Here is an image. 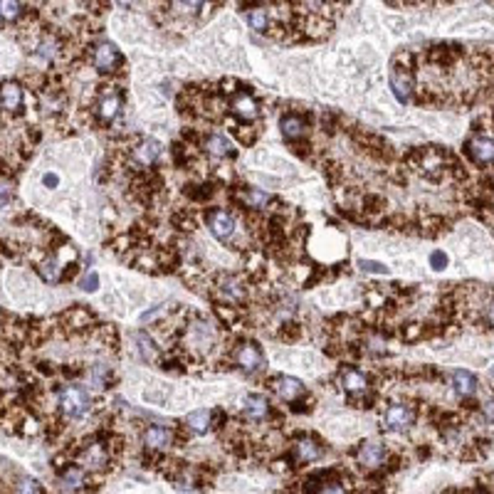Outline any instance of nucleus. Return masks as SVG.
Here are the masks:
<instances>
[{"instance_id":"72a5a7b5","label":"nucleus","mask_w":494,"mask_h":494,"mask_svg":"<svg viewBox=\"0 0 494 494\" xmlns=\"http://www.w3.org/2000/svg\"><path fill=\"white\" fill-rule=\"evenodd\" d=\"M430 267L433 270H445L447 267V255L442 250H435V253L430 255Z\"/></svg>"},{"instance_id":"7ed1b4c3","label":"nucleus","mask_w":494,"mask_h":494,"mask_svg":"<svg viewBox=\"0 0 494 494\" xmlns=\"http://www.w3.org/2000/svg\"><path fill=\"white\" fill-rule=\"evenodd\" d=\"M164 159V146L156 139H136L129 146V151L121 156V164L129 166L131 173L153 171Z\"/></svg>"},{"instance_id":"dca6fc26","label":"nucleus","mask_w":494,"mask_h":494,"mask_svg":"<svg viewBox=\"0 0 494 494\" xmlns=\"http://www.w3.org/2000/svg\"><path fill=\"white\" fill-rule=\"evenodd\" d=\"M242 420H247V423H267V420L275 415V411H272V403L267 395L262 393H250L245 400H242Z\"/></svg>"},{"instance_id":"7c9ffc66","label":"nucleus","mask_w":494,"mask_h":494,"mask_svg":"<svg viewBox=\"0 0 494 494\" xmlns=\"http://www.w3.org/2000/svg\"><path fill=\"white\" fill-rule=\"evenodd\" d=\"M79 287H82L84 292H97V289H99V275H97L95 270L87 272V275L82 277V282H79Z\"/></svg>"},{"instance_id":"aec40b11","label":"nucleus","mask_w":494,"mask_h":494,"mask_svg":"<svg viewBox=\"0 0 494 494\" xmlns=\"http://www.w3.org/2000/svg\"><path fill=\"white\" fill-rule=\"evenodd\" d=\"M242 15H245L247 25L257 32H265L270 35V28H272V10H270V3H250V6H242Z\"/></svg>"},{"instance_id":"e433bc0d","label":"nucleus","mask_w":494,"mask_h":494,"mask_svg":"<svg viewBox=\"0 0 494 494\" xmlns=\"http://www.w3.org/2000/svg\"><path fill=\"white\" fill-rule=\"evenodd\" d=\"M482 415H484V420H487V423L494 425V400L484 403V406H482Z\"/></svg>"},{"instance_id":"1a4fd4ad","label":"nucleus","mask_w":494,"mask_h":494,"mask_svg":"<svg viewBox=\"0 0 494 494\" xmlns=\"http://www.w3.org/2000/svg\"><path fill=\"white\" fill-rule=\"evenodd\" d=\"M353 457H356V462H359L361 467H366L368 472L386 470V462L391 460V450L378 440H366L356 447Z\"/></svg>"},{"instance_id":"2f4dec72","label":"nucleus","mask_w":494,"mask_h":494,"mask_svg":"<svg viewBox=\"0 0 494 494\" xmlns=\"http://www.w3.org/2000/svg\"><path fill=\"white\" fill-rule=\"evenodd\" d=\"M15 200V193H12V186L10 183H6V181H0V210L3 208H8Z\"/></svg>"},{"instance_id":"9b49d317","label":"nucleus","mask_w":494,"mask_h":494,"mask_svg":"<svg viewBox=\"0 0 494 494\" xmlns=\"http://www.w3.org/2000/svg\"><path fill=\"white\" fill-rule=\"evenodd\" d=\"M176 442H183V437L178 435V430L166 428V425H146L141 430V445L148 453H164Z\"/></svg>"},{"instance_id":"a878e982","label":"nucleus","mask_w":494,"mask_h":494,"mask_svg":"<svg viewBox=\"0 0 494 494\" xmlns=\"http://www.w3.org/2000/svg\"><path fill=\"white\" fill-rule=\"evenodd\" d=\"M12 494H48V492H45V487L40 484V480H35V477H30V475H23L15 480V484H12Z\"/></svg>"},{"instance_id":"4c0bfd02","label":"nucleus","mask_w":494,"mask_h":494,"mask_svg":"<svg viewBox=\"0 0 494 494\" xmlns=\"http://www.w3.org/2000/svg\"><path fill=\"white\" fill-rule=\"evenodd\" d=\"M42 183H45L48 188H57V183H59L57 173H45V178H42Z\"/></svg>"},{"instance_id":"c756f323","label":"nucleus","mask_w":494,"mask_h":494,"mask_svg":"<svg viewBox=\"0 0 494 494\" xmlns=\"http://www.w3.org/2000/svg\"><path fill=\"white\" fill-rule=\"evenodd\" d=\"M359 267L364 272H370V275H388V267L383 262H376V259H359Z\"/></svg>"},{"instance_id":"ea45409f","label":"nucleus","mask_w":494,"mask_h":494,"mask_svg":"<svg viewBox=\"0 0 494 494\" xmlns=\"http://www.w3.org/2000/svg\"><path fill=\"white\" fill-rule=\"evenodd\" d=\"M492 376H494V368H492Z\"/></svg>"},{"instance_id":"0eeeda50","label":"nucleus","mask_w":494,"mask_h":494,"mask_svg":"<svg viewBox=\"0 0 494 494\" xmlns=\"http://www.w3.org/2000/svg\"><path fill=\"white\" fill-rule=\"evenodd\" d=\"M228 109H230V117L233 119H240L242 124L247 126H253L259 117H262V109H259V101L253 97L250 87H242L240 92L228 99Z\"/></svg>"},{"instance_id":"cd10ccee","label":"nucleus","mask_w":494,"mask_h":494,"mask_svg":"<svg viewBox=\"0 0 494 494\" xmlns=\"http://www.w3.org/2000/svg\"><path fill=\"white\" fill-rule=\"evenodd\" d=\"M186 195L195 203H206L213 195V183H190V186H186Z\"/></svg>"},{"instance_id":"2eb2a0df","label":"nucleus","mask_w":494,"mask_h":494,"mask_svg":"<svg viewBox=\"0 0 494 494\" xmlns=\"http://www.w3.org/2000/svg\"><path fill=\"white\" fill-rule=\"evenodd\" d=\"M267 386H270V391L277 395L279 400H284V403H297V400H302L306 393V388L302 386L299 378L295 376H284V373H279V376H272L270 381H267Z\"/></svg>"},{"instance_id":"f8f14e48","label":"nucleus","mask_w":494,"mask_h":494,"mask_svg":"<svg viewBox=\"0 0 494 494\" xmlns=\"http://www.w3.org/2000/svg\"><path fill=\"white\" fill-rule=\"evenodd\" d=\"M228 359H233V364L237 368L247 370V373H255V370L265 368V353L255 342H240L233 351H230Z\"/></svg>"},{"instance_id":"ddd939ff","label":"nucleus","mask_w":494,"mask_h":494,"mask_svg":"<svg viewBox=\"0 0 494 494\" xmlns=\"http://www.w3.org/2000/svg\"><path fill=\"white\" fill-rule=\"evenodd\" d=\"M57 322H59V329L65 331V334H79V331H89L99 326V324H95L97 314L89 312L87 306H75L70 312L59 314Z\"/></svg>"},{"instance_id":"4be33fe9","label":"nucleus","mask_w":494,"mask_h":494,"mask_svg":"<svg viewBox=\"0 0 494 494\" xmlns=\"http://www.w3.org/2000/svg\"><path fill=\"white\" fill-rule=\"evenodd\" d=\"M183 423H186L183 428L188 430V433H193V435H206L208 430H213V413H210V411L188 413Z\"/></svg>"},{"instance_id":"4468645a","label":"nucleus","mask_w":494,"mask_h":494,"mask_svg":"<svg viewBox=\"0 0 494 494\" xmlns=\"http://www.w3.org/2000/svg\"><path fill=\"white\" fill-rule=\"evenodd\" d=\"M339 386L346 391L351 403L353 400H359L361 395L370 393V378L366 376L364 370L353 368V366H344V368L339 370Z\"/></svg>"},{"instance_id":"c9c22d12","label":"nucleus","mask_w":494,"mask_h":494,"mask_svg":"<svg viewBox=\"0 0 494 494\" xmlns=\"http://www.w3.org/2000/svg\"><path fill=\"white\" fill-rule=\"evenodd\" d=\"M482 322L487 324L489 329H494V299H489L482 309Z\"/></svg>"},{"instance_id":"6ab92c4d","label":"nucleus","mask_w":494,"mask_h":494,"mask_svg":"<svg viewBox=\"0 0 494 494\" xmlns=\"http://www.w3.org/2000/svg\"><path fill=\"white\" fill-rule=\"evenodd\" d=\"M200 148H203V153H206L208 159H213V161L235 159V148H233V141H230L225 134H218V131H213V134L203 136Z\"/></svg>"},{"instance_id":"393cba45","label":"nucleus","mask_w":494,"mask_h":494,"mask_svg":"<svg viewBox=\"0 0 494 494\" xmlns=\"http://www.w3.org/2000/svg\"><path fill=\"white\" fill-rule=\"evenodd\" d=\"M136 344H139V356H141L144 361H156L159 359V346H156V342H153V336H148L146 331H139L136 334Z\"/></svg>"},{"instance_id":"39448f33","label":"nucleus","mask_w":494,"mask_h":494,"mask_svg":"<svg viewBox=\"0 0 494 494\" xmlns=\"http://www.w3.org/2000/svg\"><path fill=\"white\" fill-rule=\"evenodd\" d=\"M324 455V442L319 440L317 435H297L295 440L289 442V450H287V467H306L322 460Z\"/></svg>"},{"instance_id":"5701e85b","label":"nucleus","mask_w":494,"mask_h":494,"mask_svg":"<svg viewBox=\"0 0 494 494\" xmlns=\"http://www.w3.org/2000/svg\"><path fill=\"white\" fill-rule=\"evenodd\" d=\"M453 388H455V393L462 395V398L475 395V391H477L475 373H470V370H455L453 373Z\"/></svg>"},{"instance_id":"412c9836","label":"nucleus","mask_w":494,"mask_h":494,"mask_svg":"<svg viewBox=\"0 0 494 494\" xmlns=\"http://www.w3.org/2000/svg\"><path fill=\"white\" fill-rule=\"evenodd\" d=\"M465 151L475 164L487 166L494 161V139H489V136H472V139H467Z\"/></svg>"},{"instance_id":"f704fd0d","label":"nucleus","mask_w":494,"mask_h":494,"mask_svg":"<svg viewBox=\"0 0 494 494\" xmlns=\"http://www.w3.org/2000/svg\"><path fill=\"white\" fill-rule=\"evenodd\" d=\"M319 494H348V489L344 487L342 480H336V482H329V484H326V487H324Z\"/></svg>"},{"instance_id":"b1692460","label":"nucleus","mask_w":494,"mask_h":494,"mask_svg":"<svg viewBox=\"0 0 494 494\" xmlns=\"http://www.w3.org/2000/svg\"><path fill=\"white\" fill-rule=\"evenodd\" d=\"M28 12H30V6L15 3V0H0V20H6V23H18V20H25Z\"/></svg>"},{"instance_id":"f257e3e1","label":"nucleus","mask_w":494,"mask_h":494,"mask_svg":"<svg viewBox=\"0 0 494 494\" xmlns=\"http://www.w3.org/2000/svg\"><path fill=\"white\" fill-rule=\"evenodd\" d=\"M215 304L223 306H235V309H242V306L250 302V284H247L245 277L240 275H230V272H218L208 279V292Z\"/></svg>"},{"instance_id":"f03ea898","label":"nucleus","mask_w":494,"mask_h":494,"mask_svg":"<svg viewBox=\"0 0 494 494\" xmlns=\"http://www.w3.org/2000/svg\"><path fill=\"white\" fill-rule=\"evenodd\" d=\"M55 398H57V413L59 418L65 420H82L92 413V395L84 386L70 381L62 383L57 391H55Z\"/></svg>"},{"instance_id":"473e14b6","label":"nucleus","mask_w":494,"mask_h":494,"mask_svg":"<svg viewBox=\"0 0 494 494\" xmlns=\"http://www.w3.org/2000/svg\"><path fill=\"white\" fill-rule=\"evenodd\" d=\"M420 336H423V326H420V324H408L406 329H403V339H406V342H415Z\"/></svg>"},{"instance_id":"6e6552de","label":"nucleus","mask_w":494,"mask_h":494,"mask_svg":"<svg viewBox=\"0 0 494 494\" xmlns=\"http://www.w3.org/2000/svg\"><path fill=\"white\" fill-rule=\"evenodd\" d=\"M415 418H418V411L413 403H393L383 411L381 423L383 430H388V433H406L411 425H415Z\"/></svg>"},{"instance_id":"58836bf2","label":"nucleus","mask_w":494,"mask_h":494,"mask_svg":"<svg viewBox=\"0 0 494 494\" xmlns=\"http://www.w3.org/2000/svg\"><path fill=\"white\" fill-rule=\"evenodd\" d=\"M3 465H8V462H6V460H3V457H0V467H3Z\"/></svg>"},{"instance_id":"f3484780","label":"nucleus","mask_w":494,"mask_h":494,"mask_svg":"<svg viewBox=\"0 0 494 494\" xmlns=\"http://www.w3.org/2000/svg\"><path fill=\"white\" fill-rule=\"evenodd\" d=\"M25 109V89L18 82L0 84V114L6 117H18Z\"/></svg>"},{"instance_id":"9d476101","label":"nucleus","mask_w":494,"mask_h":494,"mask_svg":"<svg viewBox=\"0 0 494 494\" xmlns=\"http://www.w3.org/2000/svg\"><path fill=\"white\" fill-rule=\"evenodd\" d=\"M89 57H92V67H95L99 75H117L124 67V57L114 42H99V45H95Z\"/></svg>"},{"instance_id":"bb28decb","label":"nucleus","mask_w":494,"mask_h":494,"mask_svg":"<svg viewBox=\"0 0 494 494\" xmlns=\"http://www.w3.org/2000/svg\"><path fill=\"white\" fill-rule=\"evenodd\" d=\"M87 378H89V383H92L95 388H106V386H109V381H112V368H109V366H104V364L89 366Z\"/></svg>"},{"instance_id":"423d86ee","label":"nucleus","mask_w":494,"mask_h":494,"mask_svg":"<svg viewBox=\"0 0 494 494\" xmlns=\"http://www.w3.org/2000/svg\"><path fill=\"white\" fill-rule=\"evenodd\" d=\"M206 223L208 230L213 233V237H218L220 242H233L240 233V225H237L235 213L225 210V208H213L206 213Z\"/></svg>"},{"instance_id":"c85d7f7f","label":"nucleus","mask_w":494,"mask_h":494,"mask_svg":"<svg viewBox=\"0 0 494 494\" xmlns=\"http://www.w3.org/2000/svg\"><path fill=\"white\" fill-rule=\"evenodd\" d=\"M299 334H302V326L299 324H295V322H284L282 324V331H279V339L282 342H297L299 339Z\"/></svg>"},{"instance_id":"20e7f679","label":"nucleus","mask_w":494,"mask_h":494,"mask_svg":"<svg viewBox=\"0 0 494 494\" xmlns=\"http://www.w3.org/2000/svg\"><path fill=\"white\" fill-rule=\"evenodd\" d=\"M391 89L400 104L413 99L415 92V72H413V55H400L391 67Z\"/></svg>"},{"instance_id":"a211bd4d","label":"nucleus","mask_w":494,"mask_h":494,"mask_svg":"<svg viewBox=\"0 0 494 494\" xmlns=\"http://www.w3.org/2000/svg\"><path fill=\"white\" fill-rule=\"evenodd\" d=\"M279 129H282V136L292 146L302 144L306 139V134H309V117L297 112H287L279 117Z\"/></svg>"}]
</instances>
